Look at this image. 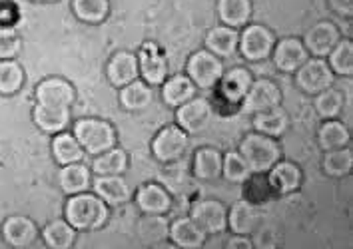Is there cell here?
<instances>
[{
  "label": "cell",
  "instance_id": "obj_11",
  "mask_svg": "<svg viewBox=\"0 0 353 249\" xmlns=\"http://www.w3.org/2000/svg\"><path fill=\"white\" fill-rule=\"evenodd\" d=\"M138 70L140 78L150 86H160L168 78V58L156 42H144L138 50Z\"/></svg>",
  "mask_w": 353,
  "mask_h": 249
},
{
  "label": "cell",
  "instance_id": "obj_5",
  "mask_svg": "<svg viewBox=\"0 0 353 249\" xmlns=\"http://www.w3.org/2000/svg\"><path fill=\"white\" fill-rule=\"evenodd\" d=\"M34 100V104L48 110H72L76 104V88L66 78L48 76L38 82Z\"/></svg>",
  "mask_w": 353,
  "mask_h": 249
},
{
  "label": "cell",
  "instance_id": "obj_32",
  "mask_svg": "<svg viewBox=\"0 0 353 249\" xmlns=\"http://www.w3.org/2000/svg\"><path fill=\"white\" fill-rule=\"evenodd\" d=\"M350 142H352V132L339 118L321 122V126L317 130V144L323 152L350 146Z\"/></svg>",
  "mask_w": 353,
  "mask_h": 249
},
{
  "label": "cell",
  "instance_id": "obj_23",
  "mask_svg": "<svg viewBox=\"0 0 353 249\" xmlns=\"http://www.w3.org/2000/svg\"><path fill=\"white\" fill-rule=\"evenodd\" d=\"M92 177V170H90L84 162H72V164L60 166V172H58V186H60V190L66 193V195L90 192Z\"/></svg>",
  "mask_w": 353,
  "mask_h": 249
},
{
  "label": "cell",
  "instance_id": "obj_3",
  "mask_svg": "<svg viewBox=\"0 0 353 249\" xmlns=\"http://www.w3.org/2000/svg\"><path fill=\"white\" fill-rule=\"evenodd\" d=\"M238 152L242 153L243 160L250 166L252 173H268V170L281 160V148L278 140L272 136L260 134V132H248L240 142Z\"/></svg>",
  "mask_w": 353,
  "mask_h": 249
},
{
  "label": "cell",
  "instance_id": "obj_28",
  "mask_svg": "<svg viewBox=\"0 0 353 249\" xmlns=\"http://www.w3.org/2000/svg\"><path fill=\"white\" fill-rule=\"evenodd\" d=\"M128 166H130V158L128 152L114 146L106 152L92 155V170L94 175H124L128 172Z\"/></svg>",
  "mask_w": 353,
  "mask_h": 249
},
{
  "label": "cell",
  "instance_id": "obj_31",
  "mask_svg": "<svg viewBox=\"0 0 353 249\" xmlns=\"http://www.w3.org/2000/svg\"><path fill=\"white\" fill-rule=\"evenodd\" d=\"M50 150H52V158H54L58 166H66V164H72V162H84V158H86V152L78 144L74 134L68 132V130L52 136Z\"/></svg>",
  "mask_w": 353,
  "mask_h": 249
},
{
  "label": "cell",
  "instance_id": "obj_43",
  "mask_svg": "<svg viewBox=\"0 0 353 249\" xmlns=\"http://www.w3.org/2000/svg\"><path fill=\"white\" fill-rule=\"evenodd\" d=\"M22 50V39L17 28H0V60L17 58Z\"/></svg>",
  "mask_w": 353,
  "mask_h": 249
},
{
  "label": "cell",
  "instance_id": "obj_9",
  "mask_svg": "<svg viewBox=\"0 0 353 249\" xmlns=\"http://www.w3.org/2000/svg\"><path fill=\"white\" fill-rule=\"evenodd\" d=\"M186 74L198 90H210L223 74V60L210 50H196L186 62Z\"/></svg>",
  "mask_w": 353,
  "mask_h": 249
},
{
  "label": "cell",
  "instance_id": "obj_17",
  "mask_svg": "<svg viewBox=\"0 0 353 249\" xmlns=\"http://www.w3.org/2000/svg\"><path fill=\"white\" fill-rule=\"evenodd\" d=\"M339 39H341L339 26H335L334 22H330V20H321L303 34L301 42H303L310 56L325 58L332 52L335 44L339 42Z\"/></svg>",
  "mask_w": 353,
  "mask_h": 249
},
{
  "label": "cell",
  "instance_id": "obj_27",
  "mask_svg": "<svg viewBox=\"0 0 353 249\" xmlns=\"http://www.w3.org/2000/svg\"><path fill=\"white\" fill-rule=\"evenodd\" d=\"M120 94H118V100H120V106L122 110L126 112H142L146 110L152 100H154V90L150 86L148 82H144L142 78H136L128 82L126 86L118 88Z\"/></svg>",
  "mask_w": 353,
  "mask_h": 249
},
{
  "label": "cell",
  "instance_id": "obj_13",
  "mask_svg": "<svg viewBox=\"0 0 353 249\" xmlns=\"http://www.w3.org/2000/svg\"><path fill=\"white\" fill-rule=\"evenodd\" d=\"M190 217L208 233V235H218L228 230V208L220 199H200L192 206Z\"/></svg>",
  "mask_w": 353,
  "mask_h": 249
},
{
  "label": "cell",
  "instance_id": "obj_7",
  "mask_svg": "<svg viewBox=\"0 0 353 249\" xmlns=\"http://www.w3.org/2000/svg\"><path fill=\"white\" fill-rule=\"evenodd\" d=\"M294 74H296V86L307 96H316L321 90L334 86L335 82L334 70L330 68L325 58L310 56Z\"/></svg>",
  "mask_w": 353,
  "mask_h": 249
},
{
  "label": "cell",
  "instance_id": "obj_1",
  "mask_svg": "<svg viewBox=\"0 0 353 249\" xmlns=\"http://www.w3.org/2000/svg\"><path fill=\"white\" fill-rule=\"evenodd\" d=\"M64 219L76 231L100 230L110 219V208L94 192L72 193L64 202Z\"/></svg>",
  "mask_w": 353,
  "mask_h": 249
},
{
  "label": "cell",
  "instance_id": "obj_18",
  "mask_svg": "<svg viewBox=\"0 0 353 249\" xmlns=\"http://www.w3.org/2000/svg\"><path fill=\"white\" fill-rule=\"evenodd\" d=\"M132 199L136 202L138 210L142 213H158V215H166L168 211L172 210L174 206V199H172V193L168 192L166 188L158 182H148V184H142Z\"/></svg>",
  "mask_w": 353,
  "mask_h": 249
},
{
  "label": "cell",
  "instance_id": "obj_6",
  "mask_svg": "<svg viewBox=\"0 0 353 249\" xmlns=\"http://www.w3.org/2000/svg\"><path fill=\"white\" fill-rule=\"evenodd\" d=\"M276 44L274 32L263 26V24H252L248 22L243 28H240V40H238V50L248 62H261L268 60Z\"/></svg>",
  "mask_w": 353,
  "mask_h": 249
},
{
  "label": "cell",
  "instance_id": "obj_2",
  "mask_svg": "<svg viewBox=\"0 0 353 249\" xmlns=\"http://www.w3.org/2000/svg\"><path fill=\"white\" fill-rule=\"evenodd\" d=\"M70 132L74 134L86 155H98V153L106 152V150L114 148L118 142L114 126L108 120H102V118H90V116L80 118L72 124Z\"/></svg>",
  "mask_w": 353,
  "mask_h": 249
},
{
  "label": "cell",
  "instance_id": "obj_8",
  "mask_svg": "<svg viewBox=\"0 0 353 249\" xmlns=\"http://www.w3.org/2000/svg\"><path fill=\"white\" fill-rule=\"evenodd\" d=\"M254 82V76L248 68L243 66H234L230 70H223L222 78L218 80L216 88V98L223 100V104L230 108V114H234L236 110H240L245 92L250 90Z\"/></svg>",
  "mask_w": 353,
  "mask_h": 249
},
{
  "label": "cell",
  "instance_id": "obj_45",
  "mask_svg": "<svg viewBox=\"0 0 353 249\" xmlns=\"http://www.w3.org/2000/svg\"><path fill=\"white\" fill-rule=\"evenodd\" d=\"M327 2L337 17L345 20L353 19V0H327Z\"/></svg>",
  "mask_w": 353,
  "mask_h": 249
},
{
  "label": "cell",
  "instance_id": "obj_37",
  "mask_svg": "<svg viewBox=\"0 0 353 249\" xmlns=\"http://www.w3.org/2000/svg\"><path fill=\"white\" fill-rule=\"evenodd\" d=\"M330 68L334 70L335 76H352L353 74V42L345 36H341L339 42L332 48V52L325 56Z\"/></svg>",
  "mask_w": 353,
  "mask_h": 249
},
{
  "label": "cell",
  "instance_id": "obj_39",
  "mask_svg": "<svg viewBox=\"0 0 353 249\" xmlns=\"http://www.w3.org/2000/svg\"><path fill=\"white\" fill-rule=\"evenodd\" d=\"M353 170V152L350 146L327 150L323 155V172L330 177H347Z\"/></svg>",
  "mask_w": 353,
  "mask_h": 249
},
{
  "label": "cell",
  "instance_id": "obj_44",
  "mask_svg": "<svg viewBox=\"0 0 353 249\" xmlns=\"http://www.w3.org/2000/svg\"><path fill=\"white\" fill-rule=\"evenodd\" d=\"M20 12L19 6L12 4L10 0L0 2V28H14L19 24Z\"/></svg>",
  "mask_w": 353,
  "mask_h": 249
},
{
  "label": "cell",
  "instance_id": "obj_35",
  "mask_svg": "<svg viewBox=\"0 0 353 249\" xmlns=\"http://www.w3.org/2000/svg\"><path fill=\"white\" fill-rule=\"evenodd\" d=\"M170 235V221L166 215L158 213H144V217L138 221V237L146 246H160Z\"/></svg>",
  "mask_w": 353,
  "mask_h": 249
},
{
  "label": "cell",
  "instance_id": "obj_40",
  "mask_svg": "<svg viewBox=\"0 0 353 249\" xmlns=\"http://www.w3.org/2000/svg\"><path fill=\"white\" fill-rule=\"evenodd\" d=\"M345 106V98L339 90H335L334 86L321 90L319 94L314 96V108H316L317 116L321 120H334V118H339L341 110Z\"/></svg>",
  "mask_w": 353,
  "mask_h": 249
},
{
  "label": "cell",
  "instance_id": "obj_46",
  "mask_svg": "<svg viewBox=\"0 0 353 249\" xmlns=\"http://www.w3.org/2000/svg\"><path fill=\"white\" fill-rule=\"evenodd\" d=\"M228 249H252L254 243L250 239V235H238V233H232V239L225 243Z\"/></svg>",
  "mask_w": 353,
  "mask_h": 249
},
{
  "label": "cell",
  "instance_id": "obj_48",
  "mask_svg": "<svg viewBox=\"0 0 353 249\" xmlns=\"http://www.w3.org/2000/svg\"><path fill=\"white\" fill-rule=\"evenodd\" d=\"M0 2H4V0H0Z\"/></svg>",
  "mask_w": 353,
  "mask_h": 249
},
{
  "label": "cell",
  "instance_id": "obj_36",
  "mask_svg": "<svg viewBox=\"0 0 353 249\" xmlns=\"http://www.w3.org/2000/svg\"><path fill=\"white\" fill-rule=\"evenodd\" d=\"M26 74L17 58L0 60V96H14L22 90Z\"/></svg>",
  "mask_w": 353,
  "mask_h": 249
},
{
  "label": "cell",
  "instance_id": "obj_41",
  "mask_svg": "<svg viewBox=\"0 0 353 249\" xmlns=\"http://www.w3.org/2000/svg\"><path fill=\"white\" fill-rule=\"evenodd\" d=\"M243 188V199H248L254 206L268 204L276 193L272 190L265 173H250V177L242 184Z\"/></svg>",
  "mask_w": 353,
  "mask_h": 249
},
{
  "label": "cell",
  "instance_id": "obj_47",
  "mask_svg": "<svg viewBox=\"0 0 353 249\" xmlns=\"http://www.w3.org/2000/svg\"><path fill=\"white\" fill-rule=\"evenodd\" d=\"M32 2H38V4H48V2H58V0H32Z\"/></svg>",
  "mask_w": 353,
  "mask_h": 249
},
{
  "label": "cell",
  "instance_id": "obj_24",
  "mask_svg": "<svg viewBox=\"0 0 353 249\" xmlns=\"http://www.w3.org/2000/svg\"><path fill=\"white\" fill-rule=\"evenodd\" d=\"M223 153L216 148H198L192 158V173L200 182H216L222 177Z\"/></svg>",
  "mask_w": 353,
  "mask_h": 249
},
{
  "label": "cell",
  "instance_id": "obj_42",
  "mask_svg": "<svg viewBox=\"0 0 353 249\" xmlns=\"http://www.w3.org/2000/svg\"><path fill=\"white\" fill-rule=\"evenodd\" d=\"M250 173H252L250 166H248V162L243 160V155L238 150H230V152L223 153L222 175L225 182L242 186L243 182L250 177Z\"/></svg>",
  "mask_w": 353,
  "mask_h": 249
},
{
  "label": "cell",
  "instance_id": "obj_29",
  "mask_svg": "<svg viewBox=\"0 0 353 249\" xmlns=\"http://www.w3.org/2000/svg\"><path fill=\"white\" fill-rule=\"evenodd\" d=\"M252 126L256 132L272 136L278 140L290 130V116L281 106H276V108H270L265 112H258L252 116Z\"/></svg>",
  "mask_w": 353,
  "mask_h": 249
},
{
  "label": "cell",
  "instance_id": "obj_16",
  "mask_svg": "<svg viewBox=\"0 0 353 249\" xmlns=\"http://www.w3.org/2000/svg\"><path fill=\"white\" fill-rule=\"evenodd\" d=\"M272 62L283 74H294L299 66L310 58L303 42L298 36H288V39L276 40L274 50H272Z\"/></svg>",
  "mask_w": 353,
  "mask_h": 249
},
{
  "label": "cell",
  "instance_id": "obj_22",
  "mask_svg": "<svg viewBox=\"0 0 353 249\" xmlns=\"http://www.w3.org/2000/svg\"><path fill=\"white\" fill-rule=\"evenodd\" d=\"M261 215L258 206L250 204L248 199H238L228 208V230L238 235H252L260 226Z\"/></svg>",
  "mask_w": 353,
  "mask_h": 249
},
{
  "label": "cell",
  "instance_id": "obj_25",
  "mask_svg": "<svg viewBox=\"0 0 353 249\" xmlns=\"http://www.w3.org/2000/svg\"><path fill=\"white\" fill-rule=\"evenodd\" d=\"M198 96V88L196 84L190 80L188 74H174L168 76L162 84H160V98L162 102L170 106V108H178L190 98Z\"/></svg>",
  "mask_w": 353,
  "mask_h": 249
},
{
  "label": "cell",
  "instance_id": "obj_10",
  "mask_svg": "<svg viewBox=\"0 0 353 249\" xmlns=\"http://www.w3.org/2000/svg\"><path fill=\"white\" fill-rule=\"evenodd\" d=\"M281 106V90L276 82L261 78V80H254L250 90L245 92L240 110L243 114H258V112H265L270 108Z\"/></svg>",
  "mask_w": 353,
  "mask_h": 249
},
{
  "label": "cell",
  "instance_id": "obj_20",
  "mask_svg": "<svg viewBox=\"0 0 353 249\" xmlns=\"http://www.w3.org/2000/svg\"><path fill=\"white\" fill-rule=\"evenodd\" d=\"M168 239L180 249H200L204 248L208 233L190 215H182V217H176L174 221H170Z\"/></svg>",
  "mask_w": 353,
  "mask_h": 249
},
{
  "label": "cell",
  "instance_id": "obj_21",
  "mask_svg": "<svg viewBox=\"0 0 353 249\" xmlns=\"http://www.w3.org/2000/svg\"><path fill=\"white\" fill-rule=\"evenodd\" d=\"M106 76L114 88H122L128 82L140 78L138 70V56L130 50H118L114 52L106 64Z\"/></svg>",
  "mask_w": 353,
  "mask_h": 249
},
{
  "label": "cell",
  "instance_id": "obj_4",
  "mask_svg": "<svg viewBox=\"0 0 353 249\" xmlns=\"http://www.w3.org/2000/svg\"><path fill=\"white\" fill-rule=\"evenodd\" d=\"M190 144V134L184 132L178 124H168L154 136L150 150L160 164H176L182 160Z\"/></svg>",
  "mask_w": 353,
  "mask_h": 249
},
{
  "label": "cell",
  "instance_id": "obj_38",
  "mask_svg": "<svg viewBox=\"0 0 353 249\" xmlns=\"http://www.w3.org/2000/svg\"><path fill=\"white\" fill-rule=\"evenodd\" d=\"M72 12L84 24H102L110 14V0H72Z\"/></svg>",
  "mask_w": 353,
  "mask_h": 249
},
{
  "label": "cell",
  "instance_id": "obj_15",
  "mask_svg": "<svg viewBox=\"0 0 353 249\" xmlns=\"http://www.w3.org/2000/svg\"><path fill=\"white\" fill-rule=\"evenodd\" d=\"M92 190L108 208H120L132 199L130 184L124 175H94Z\"/></svg>",
  "mask_w": 353,
  "mask_h": 249
},
{
  "label": "cell",
  "instance_id": "obj_19",
  "mask_svg": "<svg viewBox=\"0 0 353 249\" xmlns=\"http://www.w3.org/2000/svg\"><path fill=\"white\" fill-rule=\"evenodd\" d=\"M270 186L276 195H288L298 192L303 184V172L296 162L290 160H278L268 173H265Z\"/></svg>",
  "mask_w": 353,
  "mask_h": 249
},
{
  "label": "cell",
  "instance_id": "obj_14",
  "mask_svg": "<svg viewBox=\"0 0 353 249\" xmlns=\"http://www.w3.org/2000/svg\"><path fill=\"white\" fill-rule=\"evenodd\" d=\"M174 110H176V124L188 134H198L214 114L212 102L208 98L198 96L190 98L188 102Z\"/></svg>",
  "mask_w": 353,
  "mask_h": 249
},
{
  "label": "cell",
  "instance_id": "obj_12",
  "mask_svg": "<svg viewBox=\"0 0 353 249\" xmlns=\"http://www.w3.org/2000/svg\"><path fill=\"white\" fill-rule=\"evenodd\" d=\"M0 235H2V241L8 248L26 249L32 248L37 243L40 231H38L37 224L30 217H26V215H8L0 226Z\"/></svg>",
  "mask_w": 353,
  "mask_h": 249
},
{
  "label": "cell",
  "instance_id": "obj_30",
  "mask_svg": "<svg viewBox=\"0 0 353 249\" xmlns=\"http://www.w3.org/2000/svg\"><path fill=\"white\" fill-rule=\"evenodd\" d=\"M216 10L222 24L240 30L252 20L254 4L252 0H218Z\"/></svg>",
  "mask_w": 353,
  "mask_h": 249
},
{
  "label": "cell",
  "instance_id": "obj_33",
  "mask_svg": "<svg viewBox=\"0 0 353 249\" xmlns=\"http://www.w3.org/2000/svg\"><path fill=\"white\" fill-rule=\"evenodd\" d=\"M76 233L78 231L64 219H52L44 226V230L40 231L44 246L50 249H70L74 246Z\"/></svg>",
  "mask_w": 353,
  "mask_h": 249
},
{
  "label": "cell",
  "instance_id": "obj_34",
  "mask_svg": "<svg viewBox=\"0 0 353 249\" xmlns=\"http://www.w3.org/2000/svg\"><path fill=\"white\" fill-rule=\"evenodd\" d=\"M70 116H72V110H48L38 104H34L32 108V122L37 124L38 130L50 136L68 130Z\"/></svg>",
  "mask_w": 353,
  "mask_h": 249
},
{
  "label": "cell",
  "instance_id": "obj_26",
  "mask_svg": "<svg viewBox=\"0 0 353 249\" xmlns=\"http://www.w3.org/2000/svg\"><path fill=\"white\" fill-rule=\"evenodd\" d=\"M238 40H240V30L232 28V26H214L208 30L205 34V50H210L212 54H216L218 58H232L238 52Z\"/></svg>",
  "mask_w": 353,
  "mask_h": 249
}]
</instances>
